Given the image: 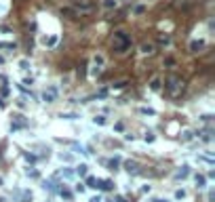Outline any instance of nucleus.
I'll list each match as a JSON object with an SVG mask.
<instances>
[{
    "label": "nucleus",
    "mask_w": 215,
    "mask_h": 202,
    "mask_svg": "<svg viewBox=\"0 0 215 202\" xmlns=\"http://www.w3.org/2000/svg\"><path fill=\"white\" fill-rule=\"evenodd\" d=\"M183 84L186 82H183L179 76L171 74V76H167V80H165V91H167L171 97H179L183 93Z\"/></svg>",
    "instance_id": "nucleus-1"
},
{
    "label": "nucleus",
    "mask_w": 215,
    "mask_h": 202,
    "mask_svg": "<svg viewBox=\"0 0 215 202\" xmlns=\"http://www.w3.org/2000/svg\"><path fill=\"white\" fill-rule=\"evenodd\" d=\"M112 47L116 53H124L127 48L131 47V38L124 34V32H116L114 34V40H112Z\"/></svg>",
    "instance_id": "nucleus-2"
},
{
    "label": "nucleus",
    "mask_w": 215,
    "mask_h": 202,
    "mask_svg": "<svg viewBox=\"0 0 215 202\" xmlns=\"http://www.w3.org/2000/svg\"><path fill=\"white\" fill-rule=\"evenodd\" d=\"M55 99H57V89H55V86L44 89V93H42V101H44V103H55Z\"/></svg>",
    "instance_id": "nucleus-3"
},
{
    "label": "nucleus",
    "mask_w": 215,
    "mask_h": 202,
    "mask_svg": "<svg viewBox=\"0 0 215 202\" xmlns=\"http://www.w3.org/2000/svg\"><path fill=\"white\" fill-rule=\"evenodd\" d=\"M124 171H127L129 175H139V173H141L137 160H124Z\"/></svg>",
    "instance_id": "nucleus-4"
},
{
    "label": "nucleus",
    "mask_w": 215,
    "mask_h": 202,
    "mask_svg": "<svg viewBox=\"0 0 215 202\" xmlns=\"http://www.w3.org/2000/svg\"><path fill=\"white\" fill-rule=\"evenodd\" d=\"M139 51H141L143 55H154V53H156V47L152 44V42H143L141 47H139Z\"/></svg>",
    "instance_id": "nucleus-5"
},
{
    "label": "nucleus",
    "mask_w": 215,
    "mask_h": 202,
    "mask_svg": "<svg viewBox=\"0 0 215 202\" xmlns=\"http://www.w3.org/2000/svg\"><path fill=\"white\" fill-rule=\"evenodd\" d=\"M188 175H190V167H181L179 171H175V175H173V177H175V179H186Z\"/></svg>",
    "instance_id": "nucleus-6"
},
{
    "label": "nucleus",
    "mask_w": 215,
    "mask_h": 202,
    "mask_svg": "<svg viewBox=\"0 0 215 202\" xmlns=\"http://www.w3.org/2000/svg\"><path fill=\"white\" fill-rule=\"evenodd\" d=\"M203 48H204L203 40H192V42H190V51H192V53H198V51H203Z\"/></svg>",
    "instance_id": "nucleus-7"
},
{
    "label": "nucleus",
    "mask_w": 215,
    "mask_h": 202,
    "mask_svg": "<svg viewBox=\"0 0 215 202\" xmlns=\"http://www.w3.org/2000/svg\"><path fill=\"white\" fill-rule=\"evenodd\" d=\"M86 185H89V188H93V190H97V188L101 185V181L95 179V177H86Z\"/></svg>",
    "instance_id": "nucleus-8"
},
{
    "label": "nucleus",
    "mask_w": 215,
    "mask_h": 202,
    "mask_svg": "<svg viewBox=\"0 0 215 202\" xmlns=\"http://www.w3.org/2000/svg\"><path fill=\"white\" fill-rule=\"evenodd\" d=\"M76 175L86 177V175H89V167H86V164H78V167H76Z\"/></svg>",
    "instance_id": "nucleus-9"
},
{
    "label": "nucleus",
    "mask_w": 215,
    "mask_h": 202,
    "mask_svg": "<svg viewBox=\"0 0 215 202\" xmlns=\"http://www.w3.org/2000/svg\"><path fill=\"white\" fill-rule=\"evenodd\" d=\"M101 6L108 9V11H110V9H116V0H101Z\"/></svg>",
    "instance_id": "nucleus-10"
},
{
    "label": "nucleus",
    "mask_w": 215,
    "mask_h": 202,
    "mask_svg": "<svg viewBox=\"0 0 215 202\" xmlns=\"http://www.w3.org/2000/svg\"><path fill=\"white\" fill-rule=\"evenodd\" d=\"M118 164H120L118 158H112V160H108V168H110V171H116V168H118Z\"/></svg>",
    "instance_id": "nucleus-11"
},
{
    "label": "nucleus",
    "mask_w": 215,
    "mask_h": 202,
    "mask_svg": "<svg viewBox=\"0 0 215 202\" xmlns=\"http://www.w3.org/2000/svg\"><path fill=\"white\" fill-rule=\"evenodd\" d=\"M93 61H95V65H97V68H103V63H106L103 55H95V57H93Z\"/></svg>",
    "instance_id": "nucleus-12"
},
{
    "label": "nucleus",
    "mask_w": 215,
    "mask_h": 202,
    "mask_svg": "<svg viewBox=\"0 0 215 202\" xmlns=\"http://www.w3.org/2000/svg\"><path fill=\"white\" fill-rule=\"evenodd\" d=\"M139 114H143V116H154L156 112L152 107H139Z\"/></svg>",
    "instance_id": "nucleus-13"
},
{
    "label": "nucleus",
    "mask_w": 215,
    "mask_h": 202,
    "mask_svg": "<svg viewBox=\"0 0 215 202\" xmlns=\"http://www.w3.org/2000/svg\"><path fill=\"white\" fill-rule=\"evenodd\" d=\"M61 15H65V17L74 19V17H76V11H74V9H61Z\"/></svg>",
    "instance_id": "nucleus-14"
},
{
    "label": "nucleus",
    "mask_w": 215,
    "mask_h": 202,
    "mask_svg": "<svg viewBox=\"0 0 215 202\" xmlns=\"http://www.w3.org/2000/svg\"><path fill=\"white\" fill-rule=\"evenodd\" d=\"M181 139H183V141H192V139H194V133L192 131H183L181 133Z\"/></svg>",
    "instance_id": "nucleus-15"
},
{
    "label": "nucleus",
    "mask_w": 215,
    "mask_h": 202,
    "mask_svg": "<svg viewBox=\"0 0 215 202\" xmlns=\"http://www.w3.org/2000/svg\"><path fill=\"white\" fill-rule=\"evenodd\" d=\"M106 122H108L106 116H95V118H93V124H99V126H103Z\"/></svg>",
    "instance_id": "nucleus-16"
},
{
    "label": "nucleus",
    "mask_w": 215,
    "mask_h": 202,
    "mask_svg": "<svg viewBox=\"0 0 215 202\" xmlns=\"http://www.w3.org/2000/svg\"><path fill=\"white\" fill-rule=\"evenodd\" d=\"M133 13H135V15H143V13H145V4H137V6L133 9Z\"/></svg>",
    "instance_id": "nucleus-17"
},
{
    "label": "nucleus",
    "mask_w": 215,
    "mask_h": 202,
    "mask_svg": "<svg viewBox=\"0 0 215 202\" xmlns=\"http://www.w3.org/2000/svg\"><path fill=\"white\" fill-rule=\"evenodd\" d=\"M150 89H152V91H158V89H160V80H158V78H152V82H150Z\"/></svg>",
    "instance_id": "nucleus-18"
},
{
    "label": "nucleus",
    "mask_w": 215,
    "mask_h": 202,
    "mask_svg": "<svg viewBox=\"0 0 215 202\" xmlns=\"http://www.w3.org/2000/svg\"><path fill=\"white\" fill-rule=\"evenodd\" d=\"M99 188H103V190H114V183H112V181H101V185H99Z\"/></svg>",
    "instance_id": "nucleus-19"
},
{
    "label": "nucleus",
    "mask_w": 215,
    "mask_h": 202,
    "mask_svg": "<svg viewBox=\"0 0 215 202\" xmlns=\"http://www.w3.org/2000/svg\"><path fill=\"white\" fill-rule=\"evenodd\" d=\"M194 181H196V185H198V188H204V177H203V175H196Z\"/></svg>",
    "instance_id": "nucleus-20"
},
{
    "label": "nucleus",
    "mask_w": 215,
    "mask_h": 202,
    "mask_svg": "<svg viewBox=\"0 0 215 202\" xmlns=\"http://www.w3.org/2000/svg\"><path fill=\"white\" fill-rule=\"evenodd\" d=\"M186 198V190H177L175 192V200H183Z\"/></svg>",
    "instance_id": "nucleus-21"
},
{
    "label": "nucleus",
    "mask_w": 215,
    "mask_h": 202,
    "mask_svg": "<svg viewBox=\"0 0 215 202\" xmlns=\"http://www.w3.org/2000/svg\"><path fill=\"white\" fill-rule=\"evenodd\" d=\"M59 194L63 196V198H68V200L72 198V192H70V190H65V188H61V190H59Z\"/></svg>",
    "instance_id": "nucleus-22"
},
{
    "label": "nucleus",
    "mask_w": 215,
    "mask_h": 202,
    "mask_svg": "<svg viewBox=\"0 0 215 202\" xmlns=\"http://www.w3.org/2000/svg\"><path fill=\"white\" fill-rule=\"evenodd\" d=\"M158 42H160V44H169V42H171V38H169V36H160V38H158Z\"/></svg>",
    "instance_id": "nucleus-23"
},
{
    "label": "nucleus",
    "mask_w": 215,
    "mask_h": 202,
    "mask_svg": "<svg viewBox=\"0 0 215 202\" xmlns=\"http://www.w3.org/2000/svg\"><path fill=\"white\" fill-rule=\"evenodd\" d=\"M143 139H145V143H152V141H154V139H156V137H154V135H152V133H148V135H145Z\"/></svg>",
    "instance_id": "nucleus-24"
},
{
    "label": "nucleus",
    "mask_w": 215,
    "mask_h": 202,
    "mask_svg": "<svg viewBox=\"0 0 215 202\" xmlns=\"http://www.w3.org/2000/svg\"><path fill=\"white\" fill-rule=\"evenodd\" d=\"M61 118H68V120H76L78 116L76 114H61Z\"/></svg>",
    "instance_id": "nucleus-25"
},
{
    "label": "nucleus",
    "mask_w": 215,
    "mask_h": 202,
    "mask_svg": "<svg viewBox=\"0 0 215 202\" xmlns=\"http://www.w3.org/2000/svg\"><path fill=\"white\" fill-rule=\"evenodd\" d=\"M19 68H21V70H27V68H30V63H27V61H19Z\"/></svg>",
    "instance_id": "nucleus-26"
},
{
    "label": "nucleus",
    "mask_w": 215,
    "mask_h": 202,
    "mask_svg": "<svg viewBox=\"0 0 215 202\" xmlns=\"http://www.w3.org/2000/svg\"><path fill=\"white\" fill-rule=\"evenodd\" d=\"M0 48H15V44H9V42H0Z\"/></svg>",
    "instance_id": "nucleus-27"
},
{
    "label": "nucleus",
    "mask_w": 215,
    "mask_h": 202,
    "mask_svg": "<svg viewBox=\"0 0 215 202\" xmlns=\"http://www.w3.org/2000/svg\"><path fill=\"white\" fill-rule=\"evenodd\" d=\"M76 192H80V194L84 192V185H82V183H78V185H76Z\"/></svg>",
    "instance_id": "nucleus-28"
},
{
    "label": "nucleus",
    "mask_w": 215,
    "mask_h": 202,
    "mask_svg": "<svg viewBox=\"0 0 215 202\" xmlns=\"http://www.w3.org/2000/svg\"><path fill=\"white\" fill-rule=\"evenodd\" d=\"M21 202H32V196H25V198H23Z\"/></svg>",
    "instance_id": "nucleus-29"
},
{
    "label": "nucleus",
    "mask_w": 215,
    "mask_h": 202,
    "mask_svg": "<svg viewBox=\"0 0 215 202\" xmlns=\"http://www.w3.org/2000/svg\"><path fill=\"white\" fill-rule=\"evenodd\" d=\"M116 202H127V200H124L122 196H118V198H116Z\"/></svg>",
    "instance_id": "nucleus-30"
},
{
    "label": "nucleus",
    "mask_w": 215,
    "mask_h": 202,
    "mask_svg": "<svg viewBox=\"0 0 215 202\" xmlns=\"http://www.w3.org/2000/svg\"><path fill=\"white\" fill-rule=\"evenodd\" d=\"M0 185H2V179H0Z\"/></svg>",
    "instance_id": "nucleus-31"
}]
</instances>
